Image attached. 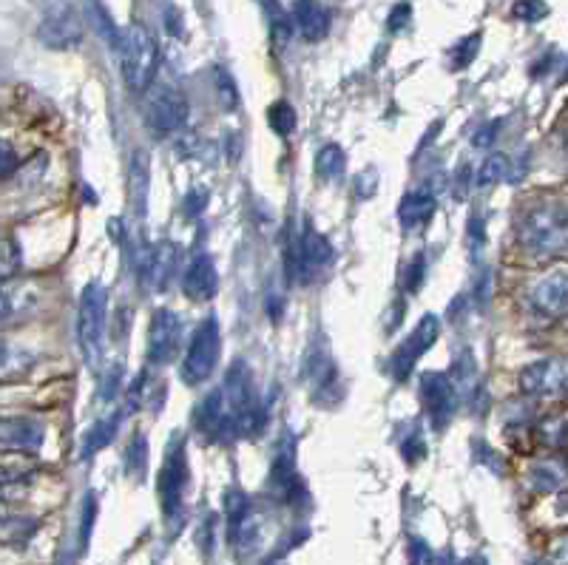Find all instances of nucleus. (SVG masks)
Here are the masks:
<instances>
[{"mask_svg":"<svg viewBox=\"0 0 568 565\" xmlns=\"http://www.w3.org/2000/svg\"><path fill=\"white\" fill-rule=\"evenodd\" d=\"M435 208H438V199L429 191H415V194L404 196V202L398 205V219L401 225L409 230L424 228L426 222L435 216Z\"/></svg>","mask_w":568,"mask_h":565,"instance_id":"obj_19","label":"nucleus"},{"mask_svg":"<svg viewBox=\"0 0 568 565\" xmlns=\"http://www.w3.org/2000/svg\"><path fill=\"white\" fill-rule=\"evenodd\" d=\"M506 171H509V162H506V157L495 154V157H489L483 165H480L475 182H478L480 188H486V185H492V182H500Z\"/></svg>","mask_w":568,"mask_h":565,"instance_id":"obj_30","label":"nucleus"},{"mask_svg":"<svg viewBox=\"0 0 568 565\" xmlns=\"http://www.w3.org/2000/svg\"><path fill=\"white\" fill-rule=\"evenodd\" d=\"M117 52H120L125 86L131 91L148 89L160 69V49H157V40L151 37V32L140 23L125 26Z\"/></svg>","mask_w":568,"mask_h":565,"instance_id":"obj_2","label":"nucleus"},{"mask_svg":"<svg viewBox=\"0 0 568 565\" xmlns=\"http://www.w3.org/2000/svg\"><path fill=\"white\" fill-rule=\"evenodd\" d=\"M125 466H128V475L142 480L145 469H148V443L145 435H134L128 443V452H125Z\"/></svg>","mask_w":568,"mask_h":565,"instance_id":"obj_28","label":"nucleus"},{"mask_svg":"<svg viewBox=\"0 0 568 565\" xmlns=\"http://www.w3.org/2000/svg\"><path fill=\"white\" fill-rule=\"evenodd\" d=\"M205 205H208V191H191L188 199H185V211L191 213V216H196Z\"/></svg>","mask_w":568,"mask_h":565,"instance_id":"obj_40","label":"nucleus"},{"mask_svg":"<svg viewBox=\"0 0 568 565\" xmlns=\"http://www.w3.org/2000/svg\"><path fill=\"white\" fill-rule=\"evenodd\" d=\"M120 418H123V412L108 415V418H103V421H97V424L91 426V432L83 438V458L97 455L100 449H106L108 443L114 441V435H117V429H120Z\"/></svg>","mask_w":568,"mask_h":565,"instance_id":"obj_20","label":"nucleus"},{"mask_svg":"<svg viewBox=\"0 0 568 565\" xmlns=\"http://www.w3.org/2000/svg\"><path fill=\"white\" fill-rule=\"evenodd\" d=\"M333 259V248L327 242V236H321L319 230H313L310 225L293 239L290 245V279L296 282H310L321 267L330 265Z\"/></svg>","mask_w":568,"mask_h":565,"instance_id":"obj_7","label":"nucleus"},{"mask_svg":"<svg viewBox=\"0 0 568 565\" xmlns=\"http://www.w3.org/2000/svg\"><path fill=\"white\" fill-rule=\"evenodd\" d=\"M15 174V151L9 145H3V177Z\"/></svg>","mask_w":568,"mask_h":565,"instance_id":"obj_41","label":"nucleus"},{"mask_svg":"<svg viewBox=\"0 0 568 565\" xmlns=\"http://www.w3.org/2000/svg\"><path fill=\"white\" fill-rule=\"evenodd\" d=\"M293 23L299 29V35L310 43H316L321 37H327L330 32V9L321 0H296L293 3Z\"/></svg>","mask_w":568,"mask_h":565,"instance_id":"obj_16","label":"nucleus"},{"mask_svg":"<svg viewBox=\"0 0 568 565\" xmlns=\"http://www.w3.org/2000/svg\"><path fill=\"white\" fill-rule=\"evenodd\" d=\"M91 20H94L97 32L103 35V40H106L108 46H120V35H123V32H117V29H114V23L108 20L106 9H103L97 0H91Z\"/></svg>","mask_w":568,"mask_h":565,"instance_id":"obj_31","label":"nucleus"},{"mask_svg":"<svg viewBox=\"0 0 568 565\" xmlns=\"http://www.w3.org/2000/svg\"><path fill=\"white\" fill-rule=\"evenodd\" d=\"M424 276H426V256H424V253H418V256L412 259V265H409V273H407V290H409V293H418V290H421V284H424Z\"/></svg>","mask_w":568,"mask_h":565,"instance_id":"obj_35","label":"nucleus"},{"mask_svg":"<svg viewBox=\"0 0 568 565\" xmlns=\"http://www.w3.org/2000/svg\"><path fill=\"white\" fill-rule=\"evenodd\" d=\"M549 15V6L543 0H515V18L534 23V20H543Z\"/></svg>","mask_w":568,"mask_h":565,"instance_id":"obj_32","label":"nucleus"},{"mask_svg":"<svg viewBox=\"0 0 568 565\" xmlns=\"http://www.w3.org/2000/svg\"><path fill=\"white\" fill-rule=\"evenodd\" d=\"M182 290L191 301H211L219 290V270L213 265V256L199 253L182 276Z\"/></svg>","mask_w":568,"mask_h":565,"instance_id":"obj_14","label":"nucleus"},{"mask_svg":"<svg viewBox=\"0 0 568 565\" xmlns=\"http://www.w3.org/2000/svg\"><path fill=\"white\" fill-rule=\"evenodd\" d=\"M265 565H284V560H282V557H270Z\"/></svg>","mask_w":568,"mask_h":565,"instance_id":"obj_43","label":"nucleus"},{"mask_svg":"<svg viewBox=\"0 0 568 565\" xmlns=\"http://www.w3.org/2000/svg\"><path fill=\"white\" fill-rule=\"evenodd\" d=\"M106 316L108 296L103 284L91 282L83 296H80V316H77V338L89 364H97L103 355V341H106Z\"/></svg>","mask_w":568,"mask_h":565,"instance_id":"obj_4","label":"nucleus"},{"mask_svg":"<svg viewBox=\"0 0 568 565\" xmlns=\"http://www.w3.org/2000/svg\"><path fill=\"white\" fill-rule=\"evenodd\" d=\"M174 270H177V248L171 242H162L154 253V290H165Z\"/></svg>","mask_w":568,"mask_h":565,"instance_id":"obj_24","label":"nucleus"},{"mask_svg":"<svg viewBox=\"0 0 568 565\" xmlns=\"http://www.w3.org/2000/svg\"><path fill=\"white\" fill-rule=\"evenodd\" d=\"M145 120H148V128H151L154 137H160V140L162 137H171V134L182 131L185 123H188V103H185V97L179 91L165 89L151 100Z\"/></svg>","mask_w":568,"mask_h":565,"instance_id":"obj_11","label":"nucleus"},{"mask_svg":"<svg viewBox=\"0 0 568 565\" xmlns=\"http://www.w3.org/2000/svg\"><path fill=\"white\" fill-rule=\"evenodd\" d=\"M347 168V154L338 148V145H324L319 154H316V174L324 182H336Z\"/></svg>","mask_w":568,"mask_h":565,"instance_id":"obj_21","label":"nucleus"},{"mask_svg":"<svg viewBox=\"0 0 568 565\" xmlns=\"http://www.w3.org/2000/svg\"><path fill=\"white\" fill-rule=\"evenodd\" d=\"M253 509H250V497L242 489H228L225 492V520H228V531H233L242 520H248Z\"/></svg>","mask_w":568,"mask_h":565,"instance_id":"obj_25","label":"nucleus"},{"mask_svg":"<svg viewBox=\"0 0 568 565\" xmlns=\"http://www.w3.org/2000/svg\"><path fill=\"white\" fill-rule=\"evenodd\" d=\"M6 250H9V253H6V270H3V276L9 279V276H12V270H15V262H18V248H15V242H9Z\"/></svg>","mask_w":568,"mask_h":565,"instance_id":"obj_42","label":"nucleus"},{"mask_svg":"<svg viewBox=\"0 0 568 565\" xmlns=\"http://www.w3.org/2000/svg\"><path fill=\"white\" fill-rule=\"evenodd\" d=\"M520 389L526 395H560L568 392V358H540L520 372Z\"/></svg>","mask_w":568,"mask_h":565,"instance_id":"obj_9","label":"nucleus"},{"mask_svg":"<svg viewBox=\"0 0 568 565\" xmlns=\"http://www.w3.org/2000/svg\"><path fill=\"white\" fill-rule=\"evenodd\" d=\"M566 151H568V137H566Z\"/></svg>","mask_w":568,"mask_h":565,"instance_id":"obj_44","label":"nucleus"},{"mask_svg":"<svg viewBox=\"0 0 568 565\" xmlns=\"http://www.w3.org/2000/svg\"><path fill=\"white\" fill-rule=\"evenodd\" d=\"M455 384H452V378H446L441 372H426L424 378H421V398H424V407H426V415H429V421L435 424V429H444L449 424V418H452V412H455Z\"/></svg>","mask_w":568,"mask_h":565,"instance_id":"obj_13","label":"nucleus"},{"mask_svg":"<svg viewBox=\"0 0 568 565\" xmlns=\"http://www.w3.org/2000/svg\"><path fill=\"white\" fill-rule=\"evenodd\" d=\"M179 341H182V321L174 310L160 307L151 327H148V358L151 364H168L179 353Z\"/></svg>","mask_w":568,"mask_h":565,"instance_id":"obj_10","label":"nucleus"},{"mask_svg":"<svg viewBox=\"0 0 568 565\" xmlns=\"http://www.w3.org/2000/svg\"><path fill=\"white\" fill-rule=\"evenodd\" d=\"M551 563L568 565V534L557 537V540L551 543Z\"/></svg>","mask_w":568,"mask_h":565,"instance_id":"obj_39","label":"nucleus"},{"mask_svg":"<svg viewBox=\"0 0 568 565\" xmlns=\"http://www.w3.org/2000/svg\"><path fill=\"white\" fill-rule=\"evenodd\" d=\"M0 443L18 452H37L43 443V426L35 418H6L0 426Z\"/></svg>","mask_w":568,"mask_h":565,"instance_id":"obj_18","label":"nucleus"},{"mask_svg":"<svg viewBox=\"0 0 568 565\" xmlns=\"http://www.w3.org/2000/svg\"><path fill=\"white\" fill-rule=\"evenodd\" d=\"M40 40L49 49H74L83 40V20L69 3H60L40 23Z\"/></svg>","mask_w":568,"mask_h":565,"instance_id":"obj_12","label":"nucleus"},{"mask_svg":"<svg viewBox=\"0 0 568 565\" xmlns=\"http://www.w3.org/2000/svg\"><path fill=\"white\" fill-rule=\"evenodd\" d=\"M188 486V455H185V441L174 438L168 452H165V463L160 469V480H157V497H160L162 514L171 526H177L179 514H182V495Z\"/></svg>","mask_w":568,"mask_h":565,"instance_id":"obj_6","label":"nucleus"},{"mask_svg":"<svg viewBox=\"0 0 568 565\" xmlns=\"http://www.w3.org/2000/svg\"><path fill=\"white\" fill-rule=\"evenodd\" d=\"M265 9H267V20H270V35L273 40L284 46L290 37H293V15H284V9L279 6V0H265Z\"/></svg>","mask_w":568,"mask_h":565,"instance_id":"obj_23","label":"nucleus"},{"mask_svg":"<svg viewBox=\"0 0 568 565\" xmlns=\"http://www.w3.org/2000/svg\"><path fill=\"white\" fill-rule=\"evenodd\" d=\"M497 128H500V123H489L478 128V134L472 137V145H475V148H492V145H495Z\"/></svg>","mask_w":568,"mask_h":565,"instance_id":"obj_38","label":"nucleus"},{"mask_svg":"<svg viewBox=\"0 0 568 565\" xmlns=\"http://www.w3.org/2000/svg\"><path fill=\"white\" fill-rule=\"evenodd\" d=\"M131 199H134L137 211H145V202H148V157H145L142 148H137V154L131 157Z\"/></svg>","mask_w":568,"mask_h":565,"instance_id":"obj_22","label":"nucleus"},{"mask_svg":"<svg viewBox=\"0 0 568 565\" xmlns=\"http://www.w3.org/2000/svg\"><path fill=\"white\" fill-rule=\"evenodd\" d=\"M517 239L532 253H557L568 248V205L563 202H537L520 213Z\"/></svg>","mask_w":568,"mask_h":565,"instance_id":"obj_1","label":"nucleus"},{"mask_svg":"<svg viewBox=\"0 0 568 565\" xmlns=\"http://www.w3.org/2000/svg\"><path fill=\"white\" fill-rule=\"evenodd\" d=\"M219 353H222V333H219V324L216 318H205L199 327H196L194 338L188 344V353L182 358V381L188 387L202 384L205 378H211V372L219 364Z\"/></svg>","mask_w":568,"mask_h":565,"instance_id":"obj_5","label":"nucleus"},{"mask_svg":"<svg viewBox=\"0 0 568 565\" xmlns=\"http://www.w3.org/2000/svg\"><path fill=\"white\" fill-rule=\"evenodd\" d=\"M409 20H412V6L409 3H398L390 12V18H387V29L390 32H401L404 26H409Z\"/></svg>","mask_w":568,"mask_h":565,"instance_id":"obj_37","label":"nucleus"},{"mask_svg":"<svg viewBox=\"0 0 568 565\" xmlns=\"http://www.w3.org/2000/svg\"><path fill=\"white\" fill-rule=\"evenodd\" d=\"M438 333H441V321H438V316L426 313V316L415 324V330L409 333L407 341L392 353L390 372L395 375V381H407L409 372L415 370V364L421 361V355L438 341Z\"/></svg>","mask_w":568,"mask_h":565,"instance_id":"obj_8","label":"nucleus"},{"mask_svg":"<svg viewBox=\"0 0 568 565\" xmlns=\"http://www.w3.org/2000/svg\"><path fill=\"white\" fill-rule=\"evenodd\" d=\"M267 123H270V128L279 134V137H287V134H293L296 131V111H293V106L287 103V100H279V103H273L270 106V111H267Z\"/></svg>","mask_w":568,"mask_h":565,"instance_id":"obj_27","label":"nucleus"},{"mask_svg":"<svg viewBox=\"0 0 568 565\" xmlns=\"http://www.w3.org/2000/svg\"><path fill=\"white\" fill-rule=\"evenodd\" d=\"M401 452H404V458L409 463H415L418 458H424L426 446H424V438H421V432H418V426H412V438H404L401 441Z\"/></svg>","mask_w":568,"mask_h":565,"instance_id":"obj_34","label":"nucleus"},{"mask_svg":"<svg viewBox=\"0 0 568 565\" xmlns=\"http://www.w3.org/2000/svg\"><path fill=\"white\" fill-rule=\"evenodd\" d=\"M563 477L566 472L560 469V463H537L532 466V472H529V480H532V486L537 492H551V489H557L560 483H563Z\"/></svg>","mask_w":568,"mask_h":565,"instance_id":"obj_26","label":"nucleus"},{"mask_svg":"<svg viewBox=\"0 0 568 565\" xmlns=\"http://www.w3.org/2000/svg\"><path fill=\"white\" fill-rule=\"evenodd\" d=\"M222 398H225V409L231 415V424L236 435H250L265 424V412L259 404V395L253 387V375H250L245 361H233L231 370L222 381Z\"/></svg>","mask_w":568,"mask_h":565,"instance_id":"obj_3","label":"nucleus"},{"mask_svg":"<svg viewBox=\"0 0 568 565\" xmlns=\"http://www.w3.org/2000/svg\"><path fill=\"white\" fill-rule=\"evenodd\" d=\"M407 557H409V565H432V563H435V554H432V548L426 546V540H421V537H409Z\"/></svg>","mask_w":568,"mask_h":565,"instance_id":"obj_33","label":"nucleus"},{"mask_svg":"<svg viewBox=\"0 0 568 565\" xmlns=\"http://www.w3.org/2000/svg\"><path fill=\"white\" fill-rule=\"evenodd\" d=\"M304 381H307V387L313 389L316 404H319V398L336 395L338 389L336 364L330 361V355L324 353V350H310L307 364H304Z\"/></svg>","mask_w":568,"mask_h":565,"instance_id":"obj_17","label":"nucleus"},{"mask_svg":"<svg viewBox=\"0 0 568 565\" xmlns=\"http://www.w3.org/2000/svg\"><path fill=\"white\" fill-rule=\"evenodd\" d=\"M216 89H219V94H222V108L225 111H233L236 108V89H233V80L225 74V71H219L216 74Z\"/></svg>","mask_w":568,"mask_h":565,"instance_id":"obj_36","label":"nucleus"},{"mask_svg":"<svg viewBox=\"0 0 568 565\" xmlns=\"http://www.w3.org/2000/svg\"><path fill=\"white\" fill-rule=\"evenodd\" d=\"M480 40H483V35H480V32H472V35H466L463 40H458V43L452 46V54H449L452 69H466V66L478 57Z\"/></svg>","mask_w":568,"mask_h":565,"instance_id":"obj_29","label":"nucleus"},{"mask_svg":"<svg viewBox=\"0 0 568 565\" xmlns=\"http://www.w3.org/2000/svg\"><path fill=\"white\" fill-rule=\"evenodd\" d=\"M532 304L546 313V316H557V313H566L568 310V270L557 267L546 273L540 282L532 287Z\"/></svg>","mask_w":568,"mask_h":565,"instance_id":"obj_15","label":"nucleus"}]
</instances>
